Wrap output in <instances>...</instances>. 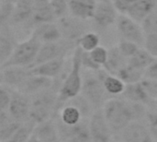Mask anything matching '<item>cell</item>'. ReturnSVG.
I'll use <instances>...</instances> for the list:
<instances>
[{
  "label": "cell",
  "instance_id": "13",
  "mask_svg": "<svg viewBox=\"0 0 157 142\" xmlns=\"http://www.w3.org/2000/svg\"><path fill=\"white\" fill-rule=\"evenodd\" d=\"M31 75L29 67H1V85L17 90Z\"/></svg>",
  "mask_w": 157,
  "mask_h": 142
},
{
  "label": "cell",
  "instance_id": "2",
  "mask_svg": "<svg viewBox=\"0 0 157 142\" xmlns=\"http://www.w3.org/2000/svg\"><path fill=\"white\" fill-rule=\"evenodd\" d=\"M62 80L54 79L52 88L30 97L29 120L35 125L52 119L59 112L58 92Z\"/></svg>",
  "mask_w": 157,
  "mask_h": 142
},
{
  "label": "cell",
  "instance_id": "14",
  "mask_svg": "<svg viewBox=\"0 0 157 142\" xmlns=\"http://www.w3.org/2000/svg\"><path fill=\"white\" fill-rule=\"evenodd\" d=\"M122 142H155L147 125L136 121L130 124L121 132Z\"/></svg>",
  "mask_w": 157,
  "mask_h": 142
},
{
  "label": "cell",
  "instance_id": "42",
  "mask_svg": "<svg viewBox=\"0 0 157 142\" xmlns=\"http://www.w3.org/2000/svg\"><path fill=\"white\" fill-rule=\"evenodd\" d=\"M26 142H40V140H38V139H37L33 134H32V135L30 136V138H29V140H28Z\"/></svg>",
  "mask_w": 157,
  "mask_h": 142
},
{
  "label": "cell",
  "instance_id": "3",
  "mask_svg": "<svg viewBox=\"0 0 157 142\" xmlns=\"http://www.w3.org/2000/svg\"><path fill=\"white\" fill-rule=\"evenodd\" d=\"M81 54L82 49L79 46L75 48V52L72 59V66L62 81V84L58 92L59 100V110L62 106L69 100L81 94L82 85H83V76H82V63H81Z\"/></svg>",
  "mask_w": 157,
  "mask_h": 142
},
{
  "label": "cell",
  "instance_id": "18",
  "mask_svg": "<svg viewBox=\"0 0 157 142\" xmlns=\"http://www.w3.org/2000/svg\"><path fill=\"white\" fill-rule=\"evenodd\" d=\"M33 3L34 0H16L14 13L9 25H33Z\"/></svg>",
  "mask_w": 157,
  "mask_h": 142
},
{
  "label": "cell",
  "instance_id": "9",
  "mask_svg": "<svg viewBox=\"0 0 157 142\" xmlns=\"http://www.w3.org/2000/svg\"><path fill=\"white\" fill-rule=\"evenodd\" d=\"M75 43L68 42L64 39H62L58 42L42 43L32 67H35L37 65H40V64H42V63H45L53 59L65 57V55L69 49L76 47L75 46Z\"/></svg>",
  "mask_w": 157,
  "mask_h": 142
},
{
  "label": "cell",
  "instance_id": "33",
  "mask_svg": "<svg viewBox=\"0 0 157 142\" xmlns=\"http://www.w3.org/2000/svg\"><path fill=\"white\" fill-rule=\"evenodd\" d=\"M50 5L55 18L59 19L67 16V12L69 11L67 0H50Z\"/></svg>",
  "mask_w": 157,
  "mask_h": 142
},
{
  "label": "cell",
  "instance_id": "28",
  "mask_svg": "<svg viewBox=\"0 0 157 142\" xmlns=\"http://www.w3.org/2000/svg\"><path fill=\"white\" fill-rule=\"evenodd\" d=\"M144 74L145 72L138 70L128 64L123 69L119 72L117 77L120 78L125 84H132L141 82L144 79Z\"/></svg>",
  "mask_w": 157,
  "mask_h": 142
},
{
  "label": "cell",
  "instance_id": "38",
  "mask_svg": "<svg viewBox=\"0 0 157 142\" xmlns=\"http://www.w3.org/2000/svg\"><path fill=\"white\" fill-rule=\"evenodd\" d=\"M81 63H82L83 67L89 71H98L102 68L99 65H98L93 60L89 52H86L83 50H82V54H81Z\"/></svg>",
  "mask_w": 157,
  "mask_h": 142
},
{
  "label": "cell",
  "instance_id": "1",
  "mask_svg": "<svg viewBox=\"0 0 157 142\" xmlns=\"http://www.w3.org/2000/svg\"><path fill=\"white\" fill-rule=\"evenodd\" d=\"M147 106L126 101L123 98H111L103 107V113L112 133H121L130 124L146 116Z\"/></svg>",
  "mask_w": 157,
  "mask_h": 142
},
{
  "label": "cell",
  "instance_id": "6",
  "mask_svg": "<svg viewBox=\"0 0 157 142\" xmlns=\"http://www.w3.org/2000/svg\"><path fill=\"white\" fill-rule=\"evenodd\" d=\"M57 126L61 142H92L89 131V119H84L79 124L68 126L58 118H53Z\"/></svg>",
  "mask_w": 157,
  "mask_h": 142
},
{
  "label": "cell",
  "instance_id": "39",
  "mask_svg": "<svg viewBox=\"0 0 157 142\" xmlns=\"http://www.w3.org/2000/svg\"><path fill=\"white\" fill-rule=\"evenodd\" d=\"M144 47L149 54L157 58V33L145 35Z\"/></svg>",
  "mask_w": 157,
  "mask_h": 142
},
{
  "label": "cell",
  "instance_id": "36",
  "mask_svg": "<svg viewBox=\"0 0 157 142\" xmlns=\"http://www.w3.org/2000/svg\"><path fill=\"white\" fill-rule=\"evenodd\" d=\"M11 102V88L1 85L0 87V111H8Z\"/></svg>",
  "mask_w": 157,
  "mask_h": 142
},
{
  "label": "cell",
  "instance_id": "10",
  "mask_svg": "<svg viewBox=\"0 0 157 142\" xmlns=\"http://www.w3.org/2000/svg\"><path fill=\"white\" fill-rule=\"evenodd\" d=\"M7 112L14 120L19 123L29 121L30 97L17 90L11 89V102Z\"/></svg>",
  "mask_w": 157,
  "mask_h": 142
},
{
  "label": "cell",
  "instance_id": "7",
  "mask_svg": "<svg viewBox=\"0 0 157 142\" xmlns=\"http://www.w3.org/2000/svg\"><path fill=\"white\" fill-rule=\"evenodd\" d=\"M116 25L121 39L135 43L139 46H144L145 34L140 23L131 18L127 15L121 14L119 15Z\"/></svg>",
  "mask_w": 157,
  "mask_h": 142
},
{
  "label": "cell",
  "instance_id": "45",
  "mask_svg": "<svg viewBox=\"0 0 157 142\" xmlns=\"http://www.w3.org/2000/svg\"><path fill=\"white\" fill-rule=\"evenodd\" d=\"M0 142H13L12 140H5V141H0Z\"/></svg>",
  "mask_w": 157,
  "mask_h": 142
},
{
  "label": "cell",
  "instance_id": "43",
  "mask_svg": "<svg viewBox=\"0 0 157 142\" xmlns=\"http://www.w3.org/2000/svg\"><path fill=\"white\" fill-rule=\"evenodd\" d=\"M149 108H150L151 110H153V111L157 112V101H154L153 103H152V105H151Z\"/></svg>",
  "mask_w": 157,
  "mask_h": 142
},
{
  "label": "cell",
  "instance_id": "46",
  "mask_svg": "<svg viewBox=\"0 0 157 142\" xmlns=\"http://www.w3.org/2000/svg\"><path fill=\"white\" fill-rule=\"evenodd\" d=\"M98 1H111V0H98Z\"/></svg>",
  "mask_w": 157,
  "mask_h": 142
},
{
  "label": "cell",
  "instance_id": "23",
  "mask_svg": "<svg viewBox=\"0 0 157 142\" xmlns=\"http://www.w3.org/2000/svg\"><path fill=\"white\" fill-rule=\"evenodd\" d=\"M98 77L100 78V79L103 82L104 88L106 90V91L112 97H118V96H121V94L123 93L126 84L117 76L109 74L103 67L99 70L97 71Z\"/></svg>",
  "mask_w": 157,
  "mask_h": 142
},
{
  "label": "cell",
  "instance_id": "44",
  "mask_svg": "<svg viewBox=\"0 0 157 142\" xmlns=\"http://www.w3.org/2000/svg\"><path fill=\"white\" fill-rule=\"evenodd\" d=\"M16 0H0V4L2 3H15Z\"/></svg>",
  "mask_w": 157,
  "mask_h": 142
},
{
  "label": "cell",
  "instance_id": "22",
  "mask_svg": "<svg viewBox=\"0 0 157 142\" xmlns=\"http://www.w3.org/2000/svg\"><path fill=\"white\" fill-rule=\"evenodd\" d=\"M156 6L157 0H132L126 15L141 24Z\"/></svg>",
  "mask_w": 157,
  "mask_h": 142
},
{
  "label": "cell",
  "instance_id": "30",
  "mask_svg": "<svg viewBox=\"0 0 157 142\" xmlns=\"http://www.w3.org/2000/svg\"><path fill=\"white\" fill-rule=\"evenodd\" d=\"M22 124L14 120L12 117L6 122L0 124V141L10 140Z\"/></svg>",
  "mask_w": 157,
  "mask_h": 142
},
{
  "label": "cell",
  "instance_id": "37",
  "mask_svg": "<svg viewBox=\"0 0 157 142\" xmlns=\"http://www.w3.org/2000/svg\"><path fill=\"white\" fill-rule=\"evenodd\" d=\"M145 118H146L147 127L150 130V133L154 140L157 142V112L153 111V110L147 111Z\"/></svg>",
  "mask_w": 157,
  "mask_h": 142
},
{
  "label": "cell",
  "instance_id": "15",
  "mask_svg": "<svg viewBox=\"0 0 157 142\" xmlns=\"http://www.w3.org/2000/svg\"><path fill=\"white\" fill-rule=\"evenodd\" d=\"M31 36L37 39L41 44L58 42L63 39L58 24L53 22H44L36 25L33 28Z\"/></svg>",
  "mask_w": 157,
  "mask_h": 142
},
{
  "label": "cell",
  "instance_id": "4",
  "mask_svg": "<svg viewBox=\"0 0 157 142\" xmlns=\"http://www.w3.org/2000/svg\"><path fill=\"white\" fill-rule=\"evenodd\" d=\"M81 94L89 102L94 111L103 109L106 103L112 98L106 91L97 71L89 70L83 77Z\"/></svg>",
  "mask_w": 157,
  "mask_h": 142
},
{
  "label": "cell",
  "instance_id": "8",
  "mask_svg": "<svg viewBox=\"0 0 157 142\" xmlns=\"http://www.w3.org/2000/svg\"><path fill=\"white\" fill-rule=\"evenodd\" d=\"M58 26L61 30L63 39L77 44L79 39L88 32V24L86 20L75 18L74 16H65L59 18Z\"/></svg>",
  "mask_w": 157,
  "mask_h": 142
},
{
  "label": "cell",
  "instance_id": "24",
  "mask_svg": "<svg viewBox=\"0 0 157 142\" xmlns=\"http://www.w3.org/2000/svg\"><path fill=\"white\" fill-rule=\"evenodd\" d=\"M129 59L122 55L118 46L109 48V56L103 68L111 75L117 76L119 72L128 65Z\"/></svg>",
  "mask_w": 157,
  "mask_h": 142
},
{
  "label": "cell",
  "instance_id": "20",
  "mask_svg": "<svg viewBox=\"0 0 157 142\" xmlns=\"http://www.w3.org/2000/svg\"><path fill=\"white\" fill-rule=\"evenodd\" d=\"M121 98H123L129 102L142 103L144 105H146L148 108L152 105V103L154 102L148 96L142 82L126 84L125 90H124L123 93L121 94Z\"/></svg>",
  "mask_w": 157,
  "mask_h": 142
},
{
  "label": "cell",
  "instance_id": "17",
  "mask_svg": "<svg viewBox=\"0 0 157 142\" xmlns=\"http://www.w3.org/2000/svg\"><path fill=\"white\" fill-rule=\"evenodd\" d=\"M53 84L54 79H52L31 74L27 79V80L17 89V91L31 97L37 93H40L52 88Z\"/></svg>",
  "mask_w": 157,
  "mask_h": 142
},
{
  "label": "cell",
  "instance_id": "32",
  "mask_svg": "<svg viewBox=\"0 0 157 142\" xmlns=\"http://www.w3.org/2000/svg\"><path fill=\"white\" fill-rule=\"evenodd\" d=\"M117 46L119 47V49L122 53V55L124 56H126L128 59H130L132 56H133L138 52V50L141 48V46H139L137 43L124 40V39H121L119 43L117 44Z\"/></svg>",
  "mask_w": 157,
  "mask_h": 142
},
{
  "label": "cell",
  "instance_id": "25",
  "mask_svg": "<svg viewBox=\"0 0 157 142\" xmlns=\"http://www.w3.org/2000/svg\"><path fill=\"white\" fill-rule=\"evenodd\" d=\"M33 10L32 23L34 27L40 23L52 22V20L55 19L50 5V0H34Z\"/></svg>",
  "mask_w": 157,
  "mask_h": 142
},
{
  "label": "cell",
  "instance_id": "27",
  "mask_svg": "<svg viewBox=\"0 0 157 142\" xmlns=\"http://www.w3.org/2000/svg\"><path fill=\"white\" fill-rule=\"evenodd\" d=\"M155 60V57L149 54L144 48H140L138 52L129 59L128 64L138 70L145 72Z\"/></svg>",
  "mask_w": 157,
  "mask_h": 142
},
{
  "label": "cell",
  "instance_id": "11",
  "mask_svg": "<svg viewBox=\"0 0 157 142\" xmlns=\"http://www.w3.org/2000/svg\"><path fill=\"white\" fill-rule=\"evenodd\" d=\"M89 131L92 142H110L112 131L106 120L103 109L95 111L90 116Z\"/></svg>",
  "mask_w": 157,
  "mask_h": 142
},
{
  "label": "cell",
  "instance_id": "16",
  "mask_svg": "<svg viewBox=\"0 0 157 142\" xmlns=\"http://www.w3.org/2000/svg\"><path fill=\"white\" fill-rule=\"evenodd\" d=\"M16 36L9 24L0 25V64L3 65L13 54L17 45Z\"/></svg>",
  "mask_w": 157,
  "mask_h": 142
},
{
  "label": "cell",
  "instance_id": "21",
  "mask_svg": "<svg viewBox=\"0 0 157 142\" xmlns=\"http://www.w3.org/2000/svg\"><path fill=\"white\" fill-rule=\"evenodd\" d=\"M33 135L40 142H61L57 126L54 119H50L37 124Z\"/></svg>",
  "mask_w": 157,
  "mask_h": 142
},
{
  "label": "cell",
  "instance_id": "40",
  "mask_svg": "<svg viewBox=\"0 0 157 142\" xmlns=\"http://www.w3.org/2000/svg\"><path fill=\"white\" fill-rule=\"evenodd\" d=\"M141 82L151 100L157 101V79L144 78Z\"/></svg>",
  "mask_w": 157,
  "mask_h": 142
},
{
  "label": "cell",
  "instance_id": "34",
  "mask_svg": "<svg viewBox=\"0 0 157 142\" xmlns=\"http://www.w3.org/2000/svg\"><path fill=\"white\" fill-rule=\"evenodd\" d=\"M15 9V3H2L0 5V25L10 23Z\"/></svg>",
  "mask_w": 157,
  "mask_h": 142
},
{
  "label": "cell",
  "instance_id": "5",
  "mask_svg": "<svg viewBox=\"0 0 157 142\" xmlns=\"http://www.w3.org/2000/svg\"><path fill=\"white\" fill-rule=\"evenodd\" d=\"M40 46L41 43L37 39L31 36L28 40L17 45L11 56L6 62L1 65V67H23L30 68L35 62Z\"/></svg>",
  "mask_w": 157,
  "mask_h": 142
},
{
  "label": "cell",
  "instance_id": "12",
  "mask_svg": "<svg viewBox=\"0 0 157 142\" xmlns=\"http://www.w3.org/2000/svg\"><path fill=\"white\" fill-rule=\"evenodd\" d=\"M119 12L112 1H98L92 20L101 30H105L117 22Z\"/></svg>",
  "mask_w": 157,
  "mask_h": 142
},
{
  "label": "cell",
  "instance_id": "41",
  "mask_svg": "<svg viewBox=\"0 0 157 142\" xmlns=\"http://www.w3.org/2000/svg\"><path fill=\"white\" fill-rule=\"evenodd\" d=\"M112 3L119 13L126 15L132 3V0H112Z\"/></svg>",
  "mask_w": 157,
  "mask_h": 142
},
{
  "label": "cell",
  "instance_id": "35",
  "mask_svg": "<svg viewBox=\"0 0 157 142\" xmlns=\"http://www.w3.org/2000/svg\"><path fill=\"white\" fill-rule=\"evenodd\" d=\"M91 55V57L93 58V60L99 65L101 67H103V66L106 64L107 60H108V56H109V50H107L105 47L103 46H98L96 49H94L93 51L89 52Z\"/></svg>",
  "mask_w": 157,
  "mask_h": 142
},
{
  "label": "cell",
  "instance_id": "29",
  "mask_svg": "<svg viewBox=\"0 0 157 142\" xmlns=\"http://www.w3.org/2000/svg\"><path fill=\"white\" fill-rule=\"evenodd\" d=\"M99 36L96 32L88 31L79 39L77 46H79L83 51L91 52L98 46H99Z\"/></svg>",
  "mask_w": 157,
  "mask_h": 142
},
{
  "label": "cell",
  "instance_id": "31",
  "mask_svg": "<svg viewBox=\"0 0 157 142\" xmlns=\"http://www.w3.org/2000/svg\"><path fill=\"white\" fill-rule=\"evenodd\" d=\"M141 25L145 35L157 33V6L142 21Z\"/></svg>",
  "mask_w": 157,
  "mask_h": 142
},
{
  "label": "cell",
  "instance_id": "19",
  "mask_svg": "<svg viewBox=\"0 0 157 142\" xmlns=\"http://www.w3.org/2000/svg\"><path fill=\"white\" fill-rule=\"evenodd\" d=\"M64 62L65 57H61L37 65L35 67H30L29 69L32 75L42 76L55 79L60 77L61 73L63 72L64 67Z\"/></svg>",
  "mask_w": 157,
  "mask_h": 142
},
{
  "label": "cell",
  "instance_id": "26",
  "mask_svg": "<svg viewBox=\"0 0 157 142\" xmlns=\"http://www.w3.org/2000/svg\"><path fill=\"white\" fill-rule=\"evenodd\" d=\"M54 118H58L63 124L68 126H75L86 119L81 111L70 103H64Z\"/></svg>",
  "mask_w": 157,
  "mask_h": 142
}]
</instances>
